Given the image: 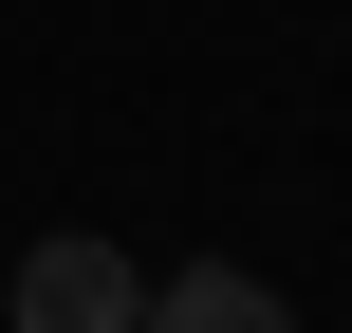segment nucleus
<instances>
[{
	"mask_svg": "<svg viewBox=\"0 0 352 333\" xmlns=\"http://www.w3.org/2000/svg\"><path fill=\"white\" fill-rule=\"evenodd\" d=\"M130 315H148V278L111 241H37L19 260V333H130Z\"/></svg>",
	"mask_w": 352,
	"mask_h": 333,
	"instance_id": "obj_1",
	"label": "nucleus"
},
{
	"mask_svg": "<svg viewBox=\"0 0 352 333\" xmlns=\"http://www.w3.org/2000/svg\"><path fill=\"white\" fill-rule=\"evenodd\" d=\"M130 333H297V315H278V297H260L241 260H204V278H167V297H148Z\"/></svg>",
	"mask_w": 352,
	"mask_h": 333,
	"instance_id": "obj_2",
	"label": "nucleus"
}]
</instances>
